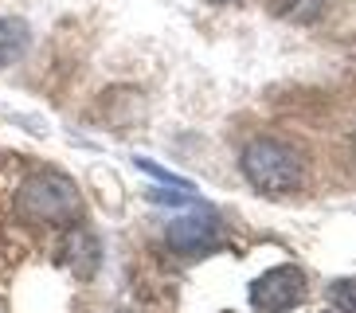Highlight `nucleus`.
Masks as SVG:
<instances>
[{
  "instance_id": "obj_1",
  "label": "nucleus",
  "mask_w": 356,
  "mask_h": 313,
  "mask_svg": "<svg viewBox=\"0 0 356 313\" xmlns=\"http://www.w3.org/2000/svg\"><path fill=\"white\" fill-rule=\"evenodd\" d=\"M239 165H243V177L259 192H270V196L293 192L305 180V165L298 149H290L286 141H274V137H254L251 145L243 149Z\"/></svg>"
},
{
  "instance_id": "obj_2",
  "label": "nucleus",
  "mask_w": 356,
  "mask_h": 313,
  "mask_svg": "<svg viewBox=\"0 0 356 313\" xmlns=\"http://www.w3.org/2000/svg\"><path fill=\"white\" fill-rule=\"evenodd\" d=\"M24 219H47V223H63V219L79 216V188L71 184L59 172H40L28 184L20 188V200H16Z\"/></svg>"
},
{
  "instance_id": "obj_3",
  "label": "nucleus",
  "mask_w": 356,
  "mask_h": 313,
  "mask_svg": "<svg viewBox=\"0 0 356 313\" xmlns=\"http://www.w3.org/2000/svg\"><path fill=\"white\" fill-rule=\"evenodd\" d=\"M305 298V274L298 266H274L251 282L254 313H286Z\"/></svg>"
},
{
  "instance_id": "obj_4",
  "label": "nucleus",
  "mask_w": 356,
  "mask_h": 313,
  "mask_svg": "<svg viewBox=\"0 0 356 313\" xmlns=\"http://www.w3.org/2000/svg\"><path fill=\"white\" fill-rule=\"evenodd\" d=\"M216 243H220V219L208 208L184 211L168 223V247L180 255H200V250H211Z\"/></svg>"
},
{
  "instance_id": "obj_5",
  "label": "nucleus",
  "mask_w": 356,
  "mask_h": 313,
  "mask_svg": "<svg viewBox=\"0 0 356 313\" xmlns=\"http://www.w3.org/2000/svg\"><path fill=\"white\" fill-rule=\"evenodd\" d=\"M32 47V28L20 16H0V67H12Z\"/></svg>"
},
{
  "instance_id": "obj_6",
  "label": "nucleus",
  "mask_w": 356,
  "mask_h": 313,
  "mask_svg": "<svg viewBox=\"0 0 356 313\" xmlns=\"http://www.w3.org/2000/svg\"><path fill=\"white\" fill-rule=\"evenodd\" d=\"M321 8H325V0H290V4H282L278 12H282V16H290V20H302L305 24V20H314Z\"/></svg>"
},
{
  "instance_id": "obj_7",
  "label": "nucleus",
  "mask_w": 356,
  "mask_h": 313,
  "mask_svg": "<svg viewBox=\"0 0 356 313\" xmlns=\"http://www.w3.org/2000/svg\"><path fill=\"white\" fill-rule=\"evenodd\" d=\"M137 168H141V172H149V177L165 180V184H172V188H180V192H192V184L184 177H177V172H168V168L153 165V161H145V156H137Z\"/></svg>"
},
{
  "instance_id": "obj_8",
  "label": "nucleus",
  "mask_w": 356,
  "mask_h": 313,
  "mask_svg": "<svg viewBox=\"0 0 356 313\" xmlns=\"http://www.w3.org/2000/svg\"><path fill=\"white\" fill-rule=\"evenodd\" d=\"M333 302L341 305L345 313H356V282H341V286H333Z\"/></svg>"
}]
</instances>
